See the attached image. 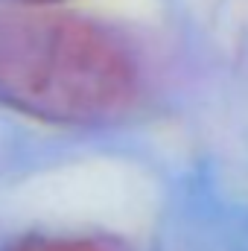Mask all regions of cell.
Wrapping results in <instances>:
<instances>
[{"mask_svg":"<svg viewBox=\"0 0 248 251\" xmlns=\"http://www.w3.org/2000/svg\"><path fill=\"white\" fill-rule=\"evenodd\" d=\"M140 94V64L108 26L53 9L0 15V102L53 126H91Z\"/></svg>","mask_w":248,"mask_h":251,"instance_id":"obj_1","label":"cell"},{"mask_svg":"<svg viewBox=\"0 0 248 251\" xmlns=\"http://www.w3.org/2000/svg\"><path fill=\"white\" fill-rule=\"evenodd\" d=\"M9 251H114L105 246L102 240H91V237H29L21 240L18 246Z\"/></svg>","mask_w":248,"mask_h":251,"instance_id":"obj_2","label":"cell"},{"mask_svg":"<svg viewBox=\"0 0 248 251\" xmlns=\"http://www.w3.org/2000/svg\"><path fill=\"white\" fill-rule=\"evenodd\" d=\"M24 3H35V6H47V3H62V0H24Z\"/></svg>","mask_w":248,"mask_h":251,"instance_id":"obj_3","label":"cell"}]
</instances>
